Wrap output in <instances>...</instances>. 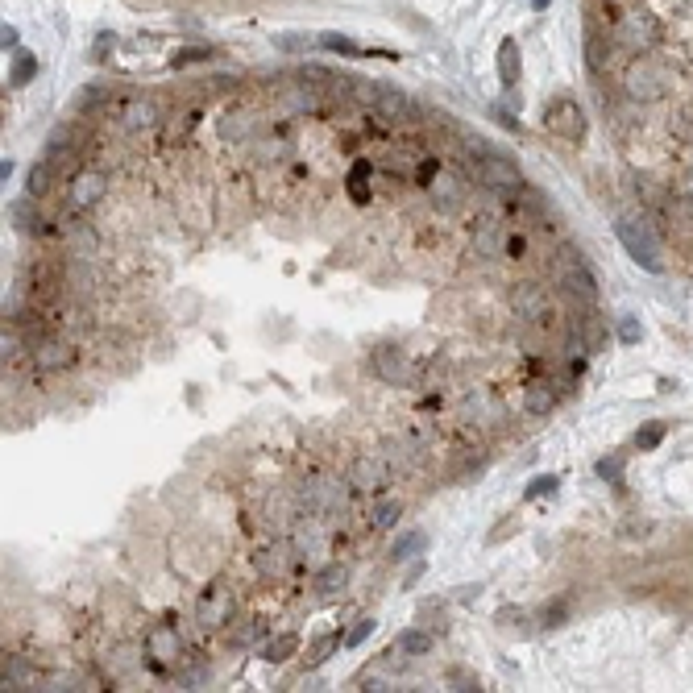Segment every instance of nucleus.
Instances as JSON below:
<instances>
[{
  "instance_id": "4c0bfd02",
  "label": "nucleus",
  "mask_w": 693,
  "mask_h": 693,
  "mask_svg": "<svg viewBox=\"0 0 693 693\" xmlns=\"http://www.w3.org/2000/svg\"><path fill=\"white\" fill-rule=\"evenodd\" d=\"M204 59H212V50H183V54H175V67H183V63H204Z\"/></svg>"
},
{
  "instance_id": "1a4fd4ad",
  "label": "nucleus",
  "mask_w": 693,
  "mask_h": 693,
  "mask_svg": "<svg viewBox=\"0 0 693 693\" xmlns=\"http://www.w3.org/2000/svg\"><path fill=\"white\" fill-rule=\"evenodd\" d=\"M345 478H349V486L357 494H382L386 482H391V465H386L382 453H357Z\"/></svg>"
},
{
  "instance_id": "9d476101",
  "label": "nucleus",
  "mask_w": 693,
  "mask_h": 693,
  "mask_svg": "<svg viewBox=\"0 0 693 693\" xmlns=\"http://www.w3.org/2000/svg\"><path fill=\"white\" fill-rule=\"evenodd\" d=\"M30 362H34L38 374H59L75 362V345L67 337H59V332H46V337L30 349Z\"/></svg>"
},
{
  "instance_id": "2f4dec72",
  "label": "nucleus",
  "mask_w": 693,
  "mask_h": 693,
  "mask_svg": "<svg viewBox=\"0 0 693 693\" xmlns=\"http://www.w3.org/2000/svg\"><path fill=\"white\" fill-rule=\"evenodd\" d=\"M664 432H669V424H664V420L640 428V432H635V449H640V453H652V449L660 445V440H664Z\"/></svg>"
},
{
  "instance_id": "c85d7f7f",
  "label": "nucleus",
  "mask_w": 693,
  "mask_h": 693,
  "mask_svg": "<svg viewBox=\"0 0 693 693\" xmlns=\"http://www.w3.org/2000/svg\"><path fill=\"white\" fill-rule=\"evenodd\" d=\"M469 415H474L478 424H498V420H503V407H498L486 391H478L474 399H469Z\"/></svg>"
},
{
  "instance_id": "4be33fe9",
  "label": "nucleus",
  "mask_w": 693,
  "mask_h": 693,
  "mask_svg": "<svg viewBox=\"0 0 693 693\" xmlns=\"http://www.w3.org/2000/svg\"><path fill=\"white\" fill-rule=\"evenodd\" d=\"M258 129H262V121L254 113H229L225 121H220V133H225L229 142H254Z\"/></svg>"
},
{
  "instance_id": "c756f323",
  "label": "nucleus",
  "mask_w": 693,
  "mask_h": 693,
  "mask_svg": "<svg viewBox=\"0 0 693 693\" xmlns=\"http://www.w3.org/2000/svg\"><path fill=\"white\" fill-rule=\"evenodd\" d=\"M345 581H349V573H345L341 565H328V569H320L316 590H320V598H337V594L345 590Z\"/></svg>"
},
{
  "instance_id": "39448f33",
  "label": "nucleus",
  "mask_w": 693,
  "mask_h": 693,
  "mask_svg": "<svg viewBox=\"0 0 693 693\" xmlns=\"http://www.w3.org/2000/svg\"><path fill=\"white\" fill-rule=\"evenodd\" d=\"M465 179H474L478 187H490V191H507L511 183H519V162L507 154H482L478 162L465 166Z\"/></svg>"
},
{
  "instance_id": "dca6fc26",
  "label": "nucleus",
  "mask_w": 693,
  "mask_h": 693,
  "mask_svg": "<svg viewBox=\"0 0 693 693\" xmlns=\"http://www.w3.org/2000/svg\"><path fill=\"white\" fill-rule=\"evenodd\" d=\"M374 370L382 382H391V386H407L411 382V362H407V353L399 345H382L374 353Z\"/></svg>"
},
{
  "instance_id": "7c9ffc66",
  "label": "nucleus",
  "mask_w": 693,
  "mask_h": 693,
  "mask_svg": "<svg viewBox=\"0 0 693 693\" xmlns=\"http://www.w3.org/2000/svg\"><path fill=\"white\" fill-rule=\"evenodd\" d=\"M320 46L345 54V59H362V54H374V50H362V46H357L353 38H345V34H320Z\"/></svg>"
},
{
  "instance_id": "7ed1b4c3",
  "label": "nucleus",
  "mask_w": 693,
  "mask_h": 693,
  "mask_svg": "<svg viewBox=\"0 0 693 693\" xmlns=\"http://www.w3.org/2000/svg\"><path fill=\"white\" fill-rule=\"evenodd\" d=\"M349 494H357L349 486V478H337V474H312L299 490V503L316 511V515H341L349 511Z\"/></svg>"
},
{
  "instance_id": "6e6552de",
  "label": "nucleus",
  "mask_w": 693,
  "mask_h": 693,
  "mask_svg": "<svg viewBox=\"0 0 693 693\" xmlns=\"http://www.w3.org/2000/svg\"><path fill=\"white\" fill-rule=\"evenodd\" d=\"M291 548L299 561H320L328 552V532H324V519H316V511L308 515H295V528H291Z\"/></svg>"
},
{
  "instance_id": "f704fd0d",
  "label": "nucleus",
  "mask_w": 693,
  "mask_h": 693,
  "mask_svg": "<svg viewBox=\"0 0 693 693\" xmlns=\"http://www.w3.org/2000/svg\"><path fill=\"white\" fill-rule=\"evenodd\" d=\"M619 474H623V461L619 457H602L598 461V478L602 482H619Z\"/></svg>"
},
{
  "instance_id": "cd10ccee",
  "label": "nucleus",
  "mask_w": 693,
  "mask_h": 693,
  "mask_svg": "<svg viewBox=\"0 0 693 693\" xmlns=\"http://www.w3.org/2000/svg\"><path fill=\"white\" fill-rule=\"evenodd\" d=\"M399 515H403V503H399V498H386V503H378V507L370 511V528H374V532L395 528Z\"/></svg>"
},
{
  "instance_id": "e433bc0d",
  "label": "nucleus",
  "mask_w": 693,
  "mask_h": 693,
  "mask_svg": "<svg viewBox=\"0 0 693 693\" xmlns=\"http://www.w3.org/2000/svg\"><path fill=\"white\" fill-rule=\"evenodd\" d=\"M341 644V635H324V640L316 644V652H312V664H320V660H328V652Z\"/></svg>"
},
{
  "instance_id": "f03ea898",
  "label": "nucleus",
  "mask_w": 693,
  "mask_h": 693,
  "mask_svg": "<svg viewBox=\"0 0 693 693\" xmlns=\"http://www.w3.org/2000/svg\"><path fill=\"white\" fill-rule=\"evenodd\" d=\"M611 42H615V50L623 54V63L627 59H635V54H656L660 50V42H664V25L648 13V9H623V17L611 25Z\"/></svg>"
},
{
  "instance_id": "0eeeda50",
  "label": "nucleus",
  "mask_w": 693,
  "mask_h": 693,
  "mask_svg": "<svg viewBox=\"0 0 693 693\" xmlns=\"http://www.w3.org/2000/svg\"><path fill=\"white\" fill-rule=\"evenodd\" d=\"M233 611H237L233 590L225 586V581H216V586H208V590L200 594V602H196V623H200L204 631H220V627L233 619Z\"/></svg>"
},
{
  "instance_id": "a878e982",
  "label": "nucleus",
  "mask_w": 693,
  "mask_h": 693,
  "mask_svg": "<svg viewBox=\"0 0 693 693\" xmlns=\"http://www.w3.org/2000/svg\"><path fill=\"white\" fill-rule=\"evenodd\" d=\"M498 75H503L507 88H515L519 75H523V63H519V46L507 38L503 46H498Z\"/></svg>"
},
{
  "instance_id": "72a5a7b5",
  "label": "nucleus",
  "mask_w": 693,
  "mask_h": 693,
  "mask_svg": "<svg viewBox=\"0 0 693 693\" xmlns=\"http://www.w3.org/2000/svg\"><path fill=\"white\" fill-rule=\"evenodd\" d=\"M428 540H424V532H407V536H399L395 540V548H391V557L395 561H403V557H415V552H420Z\"/></svg>"
},
{
  "instance_id": "393cba45",
  "label": "nucleus",
  "mask_w": 693,
  "mask_h": 693,
  "mask_svg": "<svg viewBox=\"0 0 693 693\" xmlns=\"http://www.w3.org/2000/svg\"><path fill=\"white\" fill-rule=\"evenodd\" d=\"M83 146H88V129L75 125V121H67L63 129H54L50 142H46V150H75V154H79Z\"/></svg>"
},
{
  "instance_id": "a19ab883",
  "label": "nucleus",
  "mask_w": 693,
  "mask_h": 693,
  "mask_svg": "<svg viewBox=\"0 0 693 693\" xmlns=\"http://www.w3.org/2000/svg\"><path fill=\"white\" fill-rule=\"evenodd\" d=\"M557 490V478H536L532 486H528V498H536V494H552Z\"/></svg>"
},
{
  "instance_id": "423d86ee",
  "label": "nucleus",
  "mask_w": 693,
  "mask_h": 693,
  "mask_svg": "<svg viewBox=\"0 0 693 693\" xmlns=\"http://www.w3.org/2000/svg\"><path fill=\"white\" fill-rule=\"evenodd\" d=\"M544 125L565 137V142H581L586 137V113H581V104L573 96H552L544 104Z\"/></svg>"
},
{
  "instance_id": "f3484780",
  "label": "nucleus",
  "mask_w": 693,
  "mask_h": 693,
  "mask_svg": "<svg viewBox=\"0 0 693 693\" xmlns=\"http://www.w3.org/2000/svg\"><path fill=\"white\" fill-rule=\"evenodd\" d=\"M428 196H432V204H436L440 212H457V208L465 204V179L453 175V171H440V175L428 183Z\"/></svg>"
},
{
  "instance_id": "ea45409f",
  "label": "nucleus",
  "mask_w": 693,
  "mask_h": 693,
  "mask_svg": "<svg viewBox=\"0 0 693 693\" xmlns=\"http://www.w3.org/2000/svg\"><path fill=\"white\" fill-rule=\"evenodd\" d=\"M619 341H623V345H635V341H640V324H635V320H623Z\"/></svg>"
},
{
  "instance_id": "6ab92c4d",
  "label": "nucleus",
  "mask_w": 693,
  "mask_h": 693,
  "mask_svg": "<svg viewBox=\"0 0 693 693\" xmlns=\"http://www.w3.org/2000/svg\"><path fill=\"white\" fill-rule=\"evenodd\" d=\"M557 279H561V287H565L569 295H577V299H586V303L598 299V283H594V274L586 270V262H573V266L557 270Z\"/></svg>"
},
{
  "instance_id": "4468645a",
  "label": "nucleus",
  "mask_w": 693,
  "mask_h": 693,
  "mask_svg": "<svg viewBox=\"0 0 693 693\" xmlns=\"http://www.w3.org/2000/svg\"><path fill=\"white\" fill-rule=\"evenodd\" d=\"M146 652L158 660V664H175L179 652H183V635L175 631V623H154L146 631Z\"/></svg>"
},
{
  "instance_id": "20e7f679",
  "label": "nucleus",
  "mask_w": 693,
  "mask_h": 693,
  "mask_svg": "<svg viewBox=\"0 0 693 693\" xmlns=\"http://www.w3.org/2000/svg\"><path fill=\"white\" fill-rule=\"evenodd\" d=\"M615 233H619V241H623V249H627V258H631L635 266H644V270H652V274L664 270V262H660V241L652 237L648 220L623 216L619 225H615Z\"/></svg>"
},
{
  "instance_id": "58836bf2",
  "label": "nucleus",
  "mask_w": 693,
  "mask_h": 693,
  "mask_svg": "<svg viewBox=\"0 0 693 693\" xmlns=\"http://www.w3.org/2000/svg\"><path fill=\"white\" fill-rule=\"evenodd\" d=\"M254 640H258V623H245L233 631V644H254Z\"/></svg>"
},
{
  "instance_id": "aec40b11",
  "label": "nucleus",
  "mask_w": 693,
  "mask_h": 693,
  "mask_svg": "<svg viewBox=\"0 0 693 693\" xmlns=\"http://www.w3.org/2000/svg\"><path fill=\"white\" fill-rule=\"evenodd\" d=\"M557 399H561V386L557 382H528V391H523V411L528 415H548L552 407H557Z\"/></svg>"
},
{
  "instance_id": "412c9836",
  "label": "nucleus",
  "mask_w": 693,
  "mask_h": 693,
  "mask_svg": "<svg viewBox=\"0 0 693 693\" xmlns=\"http://www.w3.org/2000/svg\"><path fill=\"white\" fill-rule=\"evenodd\" d=\"M324 100H320V88H287L283 92V113L287 117H312L320 113Z\"/></svg>"
},
{
  "instance_id": "2eb2a0df",
  "label": "nucleus",
  "mask_w": 693,
  "mask_h": 693,
  "mask_svg": "<svg viewBox=\"0 0 693 693\" xmlns=\"http://www.w3.org/2000/svg\"><path fill=\"white\" fill-rule=\"evenodd\" d=\"M299 557H295V548L291 544H262L258 552H254V569L262 573V577H287L291 573V565H295Z\"/></svg>"
},
{
  "instance_id": "f8f14e48",
  "label": "nucleus",
  "mask_w": 693,
  "mask_h": 693,
  "mask_svg": "<svg viewBox=\"0 0 693 693\" xmlns=\"http://www.w3.org/2000/svg\"><path fill=\"white\" fill-rule=\"evenodd\" d=\"M507 229L498 225L494 216H482L478 225H474V237H469V245H474V254L478 258H486V262H494V258H503L507 254Z\"/></svg>"
},
{
  "instance_id": "bb28decb",
  "label": "nucleus",
  "mask_w": 693,
  "mask_h": 693,
  "mask_svg": "<svg viewBox=\"0 0 693 693\" xmlns=\"http://www.w3.org/2000/svg\"><path fill=\"white\" fill-rule=\"evenodd\" d=\"M34 75H38V59L30 50H17L13 54V71H9V88H25Z\"/></svg>"
},
{
  "instance_id": "c9c22d12",
  "label": "nucleus",
  "mask_w": 693,
  "mask_h": 693,
  "mask_svg": "<svg viewBox=\"0 0 693 693\" xmlns=\"http://www.w3.org/2000/svg\"><path fill=\"white\" fill-rule=\"evenodd\" d=\"M370 631H374V619H362V623H357V627L345 635V644H349V648H362V644L370 640Z\"/></svg>"
},
{
  "instance_id": "a211bd4d",
  "label": "nucleus",
  "mask_w": 693,
  "mask_h": 693,
  "mask_svg": "<svg viewBox=\"0 0 693 693\" xmlns=\"http://www.w3.org/2000/svg\"><path fill=\"white\" fill-rule=\"evenodd\" d=\"M511 312H515L519 320H540V316L548 312V295H544V287H536V283H519L515 295H511Z\"/></svg>"
},
{
  "instance_id": "ddd939ff",
  "label": "nucleus",
  "mask_w": 693,
  "mask_h": 693,
  "mask_svg": "<svg viewBox=\"0 0 693 693\" xmlns=\"http://www.w3.org/2000/svg\"><path fill=\"white\" fill-rule=\"evenodd\" d=\"M117 121H121V129H129V133L154 129V125H158V104H154L150 96H121Z\"/></svg>"
},
{
  "instance_id": "9b49d317",
  "label": "nucleus",
  "mask_w": 693,
  "mask_h": 693,
  "mask_svg": "<svg viewBox=\"0 0 693 693\" xmlns=\"http://www.w3.org/2000/svg\"><path fill=\"white\" fill-rule=\"evenodd\" d=\"M104 191H108L104 171H75L67 179V212H88L92 204L104 200Z\"/></svg>"
},
{
  "instance_id": "f257e3e1",
  "label": "nucleus",
  "mask_w": 693,
  "mask_h": 693,
  "mask_svg": "<svg viewBox=\"0 0 693 693\" xmlns=\"http://www.w3.org/2000/svg\"><path fill=\"white\" fill-rule=\"evenodd\" d=\"M623 96L631 104H656L669 96L673 88V71L664 59H656V54H635V59L623 63Z\"/></svg>"
},
{
  "instance_id": "b1692460",
  "label": "nucleus",
  "mask_w": 693,
  "mask_h": 693,
  "mask_svg": "<svg viewBox=\"0 0 693 693\" xmlns=\"http://www.w3.org/2000/svg\"><path fill=\"white\" fill-rule=\"evenodd\" d=\"M54 183H59V166H54L50 158H42V162L34 166V171H30V179H25V187H30V196H34V200L50 196Z\"/></svg>"
},
{
  "instance_id": "5701e85b",
  "label": "nucleus",
  "mask_w": 693,
  "mask_h": 693,
  "mask_svg": "<svg viewBox=\"0 0 693 693\" xmlns=\"http://www.w3.org/2000/svg\"><path fill=\"white\" fill-rule=\"evenodd\" d=\"M295 648H299V635L283 631V635H270V640H262V644H258V656H262L266 664H283Z\"/></svg>"
},
{
  "instance_id": "79ce46f5",
  "label": "nucleus",
  "mask_w": 693,
  "mask_h": 693,
  "mask_svg": "<svg viewBox=\"0 0 693 693\" xmlns=\"http://www.w3.org/2000/svg\"><path fill=\"white\" fill-rule=\"evenodd\" d=\"M685 191H689V200H693V175H689V179H685Z\"/></svg>"
},
{
  "instance_id": "473e14b6",
  "label": "nucleus",
  "mask_w": 693,
  "mask_h": 693,
  "mask_svg": "<svg viewBox=\"0 0 693 693\" xmlns=\"http://www.w3.org/2000/svg\"><path fill=\"white\" fill-rule=\"evenodd\" d=\"M399 648L407 656H424V652H432V635L428 631H403L399 635Z\"/></svg>"
},
{
  "instance_id": "37998d69",
  "label": "nucleus",
  "mask_w": 693,
  "mask_h": 693,
  "mask_svg": "<svg viewBox=\"0 0 693 693\" xmlns=\"http://www.w3.org/2000/svg\"><path fill=\"white\" fill-rule=\"evenodd\" d=\"M532 5H536V9H548V0H532Z\"/></svg>"
}]
</instances>
